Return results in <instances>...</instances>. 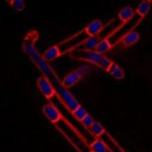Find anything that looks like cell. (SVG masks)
I'll use <instances>...</instances> for the list:
<instances>
[{
	"label": "cell",
	"instance_id": "1",
	"mask_svg": "<svg viewBox=\"0 0 152 152\" xmlns=\"http://www.w3.org/2000/svg\"><path fill=\"white\" fill-rule=\"evenodd\" d=\"M37 39L38 32L35 29L28 30L22 40V50L29 58V60L33 62V64L37 68V69L42 73L43 77H46L50 81L55 90L58 98L67 108V110L72 113L80 106V104L78 101L75 98V96L70 93V91L64 87L61 80L60 79L54 69L52 68V66L49 64V62L45 61L43 59L42 54L39 53L36 45Z\"/></svg>",
	"mask_w": 152,
	"mask_h": 152
},
{
	"label": "cell",
	"instance_id": "2",
	"mask_svg": "<svg viewBox=\"0 0 152 152\" xmlns=\"http://www.w3.org/2000/svg\"><path fill=\"white\" fill-rule=\"evenodd\" d=\"M54 126L77 151H91L89 143L85 139V137L71 124H69V122L68 120H66L64 118H62Z\"/></svg>",
	"mask_w": 152,
	"mask_h": 152
},
{
	"label": "cell",
	"instance_id": "3",
	"mask_svg": "<svg viewBox=\"0 0 152 152\" xmlns=\"http://www.w3.org/2000/svg\"><path fill=\"white\" fill-rule=\"evenodd\" d=\"M70 56L73 59L86 61L90 64H93L96 67H100L105 71L108 70L112 61L107 56L98 53L95 51H85V50H76L69 53Z\"/></svg>",
	"mask_w": 152,
	"mask_h": 152
},
{
	"label": "cell",
	"instance_id": "4",
	"mask_svg": "<svg viewBox=\"0 0 152 152\" xmlns=\"http://www.w3.org/2000/svg\"><path fill=\"white\" fill-rule=\"evenodd\" d=\"M95 69H96V66L93 64H90V63L84 64L77 68L76 69L72 70L69 74H67L61 80L62 85L64 86V87L69 90V88L76 86L83 77H85L86 75H88L92 71H94Z\"/></svg>",
	"mask_w": 152,
	"mask_h": 152
},
{
	"label": "cell",
	"instance_id": "5",
	"mask_svg": "<svg viewBox=\"0 0 152 152\" xmlns=\"http://www.w3.org/2000/svg\"><path fill=\"white\" fill-rule=\"evenodd\" d=\"M42 111L45 116V118L53 125L58 123L63 118L61 111L57 109V107L52 103L45 104L42 108Z\"/></svg>",
	"mask_w": 152,
	"mask_h": 152
},
{
	"label": "cell",
	"instance_id": "6",
	"mask_svg": "<svg viewBox=\"0 0 152 152\" xmlns=\"http://www.w3.org/2000/svg\"><path fill=\"white\" fill-rule=\"evenodd\" d=\"M37 86L40 93L46 99H51L56 95V93H55L53 86H52V84L50 83V81L46 77H43V76L38 77L37 81Z\"/></svg>",
	"mask_w": 152,
	"mask_h": 152
},
{
	"label": "cell",
	"instance_id": "7",
	"mask_svg": "<svg viewBox=\"0 0 152 152\" xmlns=\"http://www.w3.org/2000/svg\"><path fill=\"white\" fill-rule=\"evenodd\" d=\"M99 139L104 142V144L106 145L108 151L110 152H126V151L118 144V142L107 131L103 134H102L99 137Z\"/></svg>",
	"mask_w": 152,
	"mask_h": 152
},
{
	"label": "cell",
	"instance_id": "8",
	"mask_svg": "<svg viewBox=\"0 0 152 152\" xmlns=\"http://www.w3.org/2000/svg\"><path fill=\"white\" fill-rule=\"evenodd\" d=\"M105 25L101 20H93L89 24H87L84 30L87 37H98L100 33L103 30Z\"/></svg>",
	"mask_w": 152,
	"mask_h": 152
},
{
	"label": "cell",
	"instance_id": "9",
	"mask_svg": "<svg viewBox=\"0 0 152 152\" xmlns=\"http://www.w3.org/2000/svg\"><path fill=\"white\" fill-rule=\"evenodd\" d=\"M140 40V34L135 30L127 31L120 39V45L122 47H129L136 44Z\"/></svg>",
	"mask_w": 152,
	"mask_h": 152
},
{
	"label": "cell",
	"instance_id": "10",
	"mask_svg": "<svg viewBox=\"0 0 152 152\" xmlns=\"http://www.w3.org/2000/svg\"><path fill=\"white\" fill-rule=\"evenodd\" d=\"M102 39H100L99 37H87L85 39L82 43H80L77 47H75L72 51L76 50H85V51H94L97 45ZM71 51V52H72Z\"/></svg>",
	"mask_w": 152,
	"mask_h": 152
},
{
	"label": "cell",
	"instance_id": "11",
	"mask_svg": "<svg viewBox=\"0 0 152 152\" xmlns=\"http://www.w3.org/2000/svg\"><path fill=\"white\" fill-rule=\"evenodd\" d=\"M61 55H62V53H61V51L58 45H53L49 46L42 53L43 59L47 62H50V61H53L56 60Z\"/></svg>",
	"mask_w": 152,
	"mask_h": 152
},
{
	"label": "cell",
	"instance_id": "12",
	"mask_svg": "<svg viewBox=\"0 0 152 152\" xmlns=\"http://www.w3.org/2000/svg\"><path fill=\"white\" fill-rule=\"evenodd\" d=\"M107 72L109 74H110L114 78L116 79H118V80H121V79H124L125 77H126V74H125V71L122 69V68H120L117 63H115L114 61H112V63L110 64V68L108 69Z\"/></svg>",
	"mask_w": 152,
	"mask_h": 152
},
{
	"label": "cell",
	"instance_id": "13",
	"mask_svg": "<svg viewBox=\"0 0 152 152\" xmlns=\"http://www.w3.org/2000/svg\"><path fill=\"white\" fill-rule=\"evenodd\" d=\"M135 13V11L133 9V7L131 6H126L123 9H121L118 14V19L123 21L124 23H126L127 21H129L131 19H133L134 15Z\"/></svg>",
	"mask_w": 152,
	"mask_h": 152
},
{
	"label": "cell",
	"instance_id": "14",
	"mask_svg": "<svg viewBox=\"0 0 152 152\" xmlns=\"http://www.w3.org/2000/svg\"><path fill=\"white\" fill-rule=\"evenodd\" d=\"M112 47H113V45L111 44V42L108 38L105 37V38L102 39L99 42V44L97 45V46H96V48H95L94 51L97 52L100 54L104 55L106 53L110 52L112 49Z\"/></svg>",
	"mask_w": 152,
	"mask_h": 152
},
{
	"label": "cell",
	"instance_id": "15",
	"mask_svg": "<svg viewBox=\"0 0 152 152\" xmlns=\"http://www.w3.org/2000/svg\"><path fill=\"white\" fill-rule=\"evenodd\" d=\"M152 2L151 1H142L139 3L137 8H136V12L138 13L139 16H141L142 19H143L151 11V8Z\"/></svg>",
	"mask_w": 152,
	"mask_h": 152
},
{
	"label": "cell",
	"instance_id": "16",
	"mask_svg": "<svg viewBox=\"0 0 152 152\" xmlns=\"http://www.w3.org/2000/svg\"><path fill=\"white\" fill-rule=\"evenodd\" d=\"M90 149L91 151L94 152H108V149L106 147V145L104 144V142L100 140L99 138H96L95 140H94L90 144Z\"/></svg>",
	"mask_w": 152,
	"mask_h": 152
},
{
	"label": "cell",
	"instance_id": "17",
	"mask_svg": "<svg viewBox=\"0 0 152 152\" xmlns=\"http://www.w3.org/2000/svg\"><path fill=\"white\" fill-rule=\"evenodd\" d=\"M89 131H90V134H91L94 137H95V138H99L102 134H103L106 132L104 126H103L101 123L96 122V121H95V122L94 123V125L91 126V128L89 129Z\"/></svg>",
	"mask_w": 152,
	"mask_h": 152
},
{
	"label": "cell",
	"instance_id": "18",
	"mask_svg": "<svg viewBox=\"0 0 152 152\" xmlns=\"http://www.w3.org/2000/svg\"><path fill=\"white\" fill-rule=\"evenodd\" d=\"M72 115L73 117L77 120V121H82L87 115H88V112L86 111V110L83 107V106H79L77 109H76L73 112H72Z\"/></svg>",
	"mask_w": 152,
	"mask_h": 152
},
{
	"label": "cell",
	"instance_id": "19",
	"mask_svg": "<svg viewBox=\"0 0 152 152\" xmlns=\"http://www.w3.org/2000/svg\"><path fill=\"white\" fill-rule=\"evenodd\" d=\"M8 4L17 12H22L25 9V2L23 0H12L9 1Z\"/></svg>",
	"mask_w": 152,
	"mask_h": 152
},
{
	"label": "cell",
	"instance_id": "20",
	"mask_svg": "<svg viewBox=\"0 0 152 152\" xmlns=\"http://www.w3.org/2000/svg\"><path fill=\"white\" fill-rule=\"evenodd\" d=\"M95 121H94V118L91 116V115H87L82 121H81V124H82V126L85 127V128H86V129H90L91 128V126L94 125V123Z\"/></svg>",
	"mask_w": 152,
	"mask_h": 152
},
{
	"label": "cell",
	"instance_id": "21",
	"mask_svg": "<svg viewBox=\"0 0 152 152\" xmlns=\"http://www.w3.org/2000/svg\"><path fill=\"white\" fill-rule=\"evenodd\" d=\"M90 152H94V151H90Z\"/></svg>",
	"mask_w": 152,
	"mask_h": 152
}]
</instances>
